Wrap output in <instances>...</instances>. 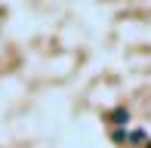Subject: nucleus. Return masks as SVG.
<instances>
[{
    "instance_id": "nucleus-1",
    "label": "nucleus",
    "mask_w": 151,
    "mask_h": 148,
    "mask_svg": "<svg viewBox=\"0 0 151 148\" xmlns=\"http://www.w3.org/2000/svg\"><path fill=\"white\" fill-rule=\"evenodd\" d=\"M111 120H114L117 126H123V124L129 120V111H127V108H117V111H111Z\"/></svg>"
},
{
    "instance_id": "nucleus-2",
    "label": "nucleus",
    "mask_w": 151,
    "mask_h": 148,
    "mask_svg": "<svg viewBox=\"0 0 151 148\" xmlns=\"http://www.w3.org/2000/svg\"><path fill=\"white\" fill-rule=\"evenodd\" d=\"M148 148H151V142H148Z\"/></svg>"
}]
</instances>
